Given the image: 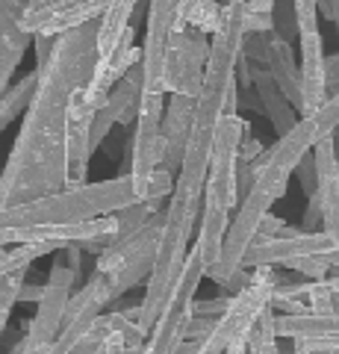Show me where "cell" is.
I'll use <instances>...</instances> for the list:
<instances>
[{
    "label": "cell",
    "instance_id": "obj_1",
    "mask_svg": "<svg viewBox=\"0 0 339 354\" xmlns=\"http://www.w3.org/2000/svg\"><path fill=\"white\" fill-rule=\"evenodd\" d=\"M245 3L248 0H227V3H222V24H218V32L213 36V50L204 71V88L198 95V109H195V124L183 153V169L177 174V183H174V192L166 207V227H162L157 266L154 274L148 278L145 298H142V330L148 337L159 322V316L166 313L174 286L183 278L186 257L192 251L189 236L204 207L215 127L224 115L227 92L236 83V65L242 59Z\"/></svg>",
    "mask_w": 339,
    "mask_h": 354
},
{
    "label": "cell",
    "instance_id": "obj_2",
    "mask_svg": "<svg viewBox=\"0 0 339 354\" xmlns=\"http://www.w3.org/2000/svg\"><path fill=\"white\" fill-rule=\"evenodd\" d=\"M101 21L53 39V53L36 65L39 83L18 139L0 174V209L65 189L68 183V109L74 88L92 80Z\"/></svg>",
    "mask_w": 339,
    "mask_h": 354
},
{
    "label": "cell",
    "instance_id": "obj_3",
    "mask_svg": "<svg viewBox=\"0 0 339 354\" xmlns=\"http://www.w3.org/2000/svg\"><path fill=\"white\" fill-rule=\"evenodd\" d=\"M316 142H322V139H319V133H316L313 118L304 115L298 124H295V130H289L287 136H280L275 145L266 148V153L254 162V171H257L254 189L239 201V213L231 221V230H227L222 260H218L213 269H206V278L222 286V292L239 295L251 283V269L242 266L245 254L254 245L262 218L271 213L275 201H280V198L287 195L289 177L298 169V162L316 148Z\"/></svg>",
    "mask_w": 339,
    "mask_h": 354
},
{
    "label": "cell",
    "instance_id": "obj_4",
    "mask_svg": "<svg viewBox=\"0 0 339 354\" xmlns=\"http://www.w3.org/2000/svg\"><path fill=\"white\" fill-rule=\"evenodd\" d=\"M130 204H142L133 177L118 174L101 183L65 186L59 192L32 198L27 204L0 209V230H30L48 225H74L101 216H113Z\"/></svg>",
    "mask_w": 339,
    "mask_h": 354
},
{
    "label": "cell",
    "instance_id": "obj_5",
    "mask_svg": "<svg viewBox=\"0 0 339 354\" xmlns=\"http://www.w3.org/2000/svg\"><path fill=\"white\" fill-rule=\"evenodd\" d=\"M162 227H166V209H159V213L151 216L130 239L106 248L104 254H97L95 272H101L106 278L113 301L122 298L127 290H133L136 283H142V281L148 283V278L154 274Z\"/></svg>",
    "mask_w": 339,
    "mask_h": 354
},
{
    "label": "cell",
    "instance_id": "obj_6",
    "mask_svg": "<svg viewBox=\"0 0 339 354\" xmlns=\"http://www.w3.org/2000/svg\"><path fill=\"white\" fill-rule=\"evenodd\" d=\"M278 283H280L278 266H257V269H251V283L239 295H233L231 307L215 322L213 334L201 342L198 354H224L233 342L245 339L251 334V328L260 322V316L271 307Z\"/></svg>",
    "mask_w": 339,
    "mask_h": 354
},
{
    "label": "cell",
    "instance_id": "obj_7",
    "mask_svg": "<svg viewBox=\"0 0 339 354\" xmlns=\"http://www.w3.org/2000/svg\"><path fill=\"white\" fill-rule=\"evenodd\" d=\"M206 278L204 274V260L198 251H189L183 266V278L174 286L171 301L166 307V313L159 316V322L151 330V337L145 342V354H177V348L189 337V325L195 319V292H198V283Z\"/></svg>",
    "mask_w": 339,
    "mask_h": 354
},
{
    "label": "cell",
    "instance_id": "obj_8",
    "mask_svg": "<svg viewBox=\"0 0 339 354\" xmlns=\"http://www.w3.org/2000/svg\"><path fill=\"white\" fill-rule=\"evenodd\" d=\"M65 248V245H62ZM57 251L50 266V278L45 283V295L39 301L36 316L30 319V328L27 334L21 337L24 339V354H50L53 342H57L59 330H62V316H65V307L71 301V290L77 283L80 272L71 269L68 260H65V251Z\"/></svg>",
    "mask_w": 339,
    "mask_h": 354
},
{
    "label": "cell",
    "instance_id": "obj_9",
    "mask_svg": "<svg viewBox=\"0 0 339 354\" xmlns=\"http://www.w3.org/2000/svg\"><path fill=\"white\" fill-rule=\"evenodd\" d=\"M210 50H213V39L201 30L183 27L180 32H171L166 74H162L166 95L198 97L204 88V71H206Z\"/></svg>",
    "mask_w": 339,
    "mask_h": 354
},
{
    "label": "cell",
    "instance_id": "obj_10",
    "mask_svg": "<svg viewBox=\"0 0 339 354\" xmlns=\"http://www.w3.org/2000/svg\"><path fill=\"white\" fill-rule=\"evenodd\" d=\"M109 0H50L45 6H27L21 12V30L30 36H62L83 24L101 21Z\"/></svg>",
    "mask_w": 339,
    "mask_h": 354
},
{
    "label": "cell",
    "instance_id": "obj_11",
    "mask_svg": "<svg viewBox=\"0 0 339 354\" xmlns=\"http://www.w3.org/2000/svg\"><path fill=\"white\" fill-rule=\"evenodd\" d=\"M339 248L333 236L325 230L319 234H298V236H278V239H254L248 248L242 266L245 269H257V266H287L289 260L298 257H316V254H331Z\"/></svg>",
    "mask_w": 339,
    "mask_h": 354
},
{
    "label": "cell",
    "instance_id": "obj_12",
    "mask_svg": "<svg viewBox=\"0 0 339 354\" xmlns=\"http://www.w3.org/2000/svg\"><path fill=\"white\" fill-rule=\"evenodd\" d=\"M171 32H174L171 0H151L148 3L145 48H142V68H145V88L148 92H166V88H162V74H166Z\"/></svg>",
    "mask_w": 339,
    "mask_h": 354
},
{
    "label": "cell",
    "instance_id": "obj_13",
    "mask_svg": "<svg viewBox=\"0 0 339 354\" xmlns=\"http://www.w3.org/2000/svg\"><path fill=\"white\" fill-rule=\"evenodd\" d=\"M301 41V92H304V115H313L327 104V71H325V41H322V30H307L298 32Z\"/></svg>",
    "mask_w": 339,
    "mask_h": 354
},
{
    "label": "cell",
    "instance_id": "obj_14",
    "mask_svg": "<svg viewBox=\"0 0 339 354\" xmlns=\"http://www.w3.org/2000/svg\"><path fill=\"white\" fill-rule=\"evenodd\" d=\"M24 9L27 0H0V97L9 92V80L32 41L30 32L18 24Z\"/></svg>",
    "mask_w": 339,
    "mask_h": 354
},
{
    "label": "cell",
    "instance_id": "obj_15",
    "mask_svg": "<svg viewBox=\"0 0 339 354\" xmlns=\"http://www.w3.org/2000/svg\"><path fill=\"white\" fill-rule=\"evenodd\" d=\"M195 109H198V97H186V95H171L166 104V118H162L166 157H162V169L171 171L174 177L183 169V153L195 124Z\"/></svg>",
    "mask_w": 339,
    "mask_h": 354
},
{
    "label": "cell",
    "instance_id": "obj_16",
    "mask_svg": "<svg viewBox=\"0 0 339 354\" xmlns=\"http://www.w3.org/2000/svg\"><path fill=\"white\" fill-rule=\"evenodd\" d=\"M313 157H316V171H319L316 195L322 201V230L339 242V160H336L333 136L316 142Z\"/></svg>",
    "mask_w": 339,
    "mask_h": 354
},
{
    "label": "cell",
    "instance_id": "obj_17",
    "mask_svg": "<svg viewBox=\"0 0 339 354\" xmlns=\"http://www.w3.org/2000/svg\"><path fill=\"white\" fill-rule=\"evenodd\" d=\"M254 92L260 97L262 113H266V118L271 121V127H275L278 139L287 136L289 130H295V124L301 121V113L289 104V97L280 92V86L275 83V77L269 74V68L254 65Z\"/></svg>",
    "mask_w": 339,
    "mask_h": 354
},
{
    "label": "cell",
    "instance_id": "obj_18",
    "mask_svg": "<svg viewBox=\"0 0 339 354\" xmlns=\"http://www.w3.org/2000/svg\"><path fill=\"white\" fill-rule=\"evenodd\" d=\"M269 74L275 77L280 92L289 97V104L304 109V92H301V68L295 62V50L287 39H280L278 32H271V50H269Z\"/></svg>",
    "mask_w": 339,
    "mask_h": 354
},
{
    "label": "cell",
    "instance_id": "obj_19",
    "mask_svg": "<svg viewBox=\"0 0 339 354\" xmlns=\"http://www.w3.org/2000/svg\"><path fill=\"white\" fill-rule=\"evenodd\" d=\"M136 32H133V27H130L127 32H124V39L118 41V48L109 53V57H104V59H97V65H95V74H92V80H89V86L92 88H104V92H113V83H122V77L133 68L136 62H142V48H136Z\"/></svg>",
    "mask_w": 339,
    "mask_h": 354
},
{
    "label": "cell",
    "instance_id": "obj_20",
    "mask_svg": "<svg viewBox=\"0 0 339 354\" xmlns=\"http://www.w3.org/2000/svg\"><path fill=\"white\" fill-rule=\"evenodd\" d=\"M339 334V316L327 313H278V337L280 339H310Z\"/></svg>",
    "mask_w": 339,
    "mask_h": 354
},
{
    "label": "cell",
    "instance_id": "obj_21",
    "mask_svg": "<svg viewBox=\"0 0 339 354\" xmlns=\"http://www.w3.org/2000/svg\"><path fill=\"white\" fill-rule=\"evenodd\" d=\"M136 3L139 0H109V9L101 18V30H97V59L109 57L118 41L124 39V32L133 27V12H136Z\"/></svg>",
    "mask_w": 339,
    "mask_h": 354
},
{
    "label": "cell",
    "instance_id": "obj_22",
    "mask_svg": "<svg viewBox=\"0 0 339 354\" xmlns=\"http://www.w3.org/2000/svg\"><path fill=\"white\" fill-rule=\"evenodd\" d=\"M36 83H39V71L32 68L27 77H21L18 83L9 86V92L0 97V136H3V130L12 124L21 113H27L32 92H36Z\"/></svg>",
    "mask_w": 339,
    "mask_h": 354
},
{
    "label": "cell",
    "instance_id": "obj_23",
    "mask_svg": "<svg viewBox=\"0 0 339 354\" xmlns=\"http://www.w3.org/2000/svg\"><path fill=\"white\" fill-rule=\"evenodd\" d=\"M278 339V310L269 307L248 334V354H280Z\"/></svg>",
    "mask_w": 339,
    "mask_h": 354
},
{
    "label": "cell",
    "instance_id": "obj_24",
    "mask_svg": "<svg viewBox=\"0 0 339 354\" xmlns=\"http://www.w3.org/2000/svg\"><path fill=\"white\" fill-rule=\"evenodd\" d=\"M27 269L30 266H21V269L9 272L6 278H0V334L6 330V322H9V313H12V307L21 304V286H24L27 281Z\"/></svg>",
    "mask_w": 339,
    "mask_h": 354
},
{
    "label": "cell",
    "instance_id": "obj_25",
    "mask_svg": "<svg viewBox=\"0 0 339 354\" xmlns=\"http://www.w3.org/2000/svg\"><path fill=\"white\" fill-rule=\"evenodd\" d=\"M307 304L313 313L339 316V290L331 281H307Z\"/></svg>",
    "mask_w": 339,
    "mask_h": 354
},
{
    "label": "cell",
    "instance_id": "obj_26",
    "mask_svg": "<svg viewBox=\"0 0 339 354\" xmlns=\"http://www.w3.org/2000/svg\"><path fill=\"white\" fill-rule=\"evenodd\" d=\"M186 24L206 32V36L213 39L218 32V24H222V3H218V0H195V6H192Z\"/></svg>",
    "mask_w": 339,
    "mask_h": 354
},
{
    "label": "cell",
    "instance_id": "obj_27",
    "mask_svg": "<svg viewBox=\"0 0 339 354\" xmlns=\"http://www.w3.org/2000/svg\"><path fill=\"white\" fill-rule=\"evenodd\" d=\"M245 32H275V0H248Z\"/></svg>",
    "mask_w": 339,
    "mask_h": 354
},
{
    "label": "cell",
    "instance_id": "obj_28",
    "mask_svg": "<svg viewBox=\"0 0 339 354\" xmlns=\"http://www.w3.org/2000/svg\"><path fill=\"white\" fill-rule=\"evenodd\" d=\"M269 50H271V32H245L242 39L245 59L260 65V68H269Z\"/></svg>",
    "mask_w": 339,
    "mask_h": 354
},
{
    "label": "cell",
    "instance_id": "obj_29",
    "mask_svg": "<svg viewBox=\"0 0 339 354\" xmlns=\"http://www.w3.org/2000/svg\"><path fill=\"white\" fill-rule=\"evenodd\" d=\"M313 124H316V133H319V139L331 136V133L339 127V92L327 97V104L319 109V113H313Z\"/></svg>",
    "mask_w": 339,
    "mask_h": 354
},
{
    "label": "cell",
    "instance_id": "obj_30",
    "mask_svg": "<svg viewBox=\"0 0 339 354\" xmlns=\"http://www.w3.org/2000/svg\"><path fill=\"white\" fill-rule=\"evenodd\" d=\"M275 32L280 39L298 36V21H295V3L292 0H275Z\"/></svg>",
    "mask_w": 339,
    "mask_h": 354
},
{
    "label": "cell",
    "instance_id": "obj_31",
    "mask_svg": "<svg viewBox=\"0 0 339 354\" xmlns=\"http://www.w3.org/2000/svg\"><path fill=\"white\" fill-rule=\"evenodd\" d=\"M295 354H339V334L310 337V339H292Z\"/></svg>",
    "mask_w": 339,
    "mask_h": 354
},
{
    "label": "cell",
    "instance_id": "obj_32",
    "mask_svg": "<svg viewBox=\"0 0 339 354\" xmlns=\"http://www.w3.org/2000/svg\"><path fill=\"white\" fill-rule=\"evenodd\" d=\"M295 3V21H298V32L319 30V0H292Z\"/></svg>",
    "mask_w": 339,
    "mask_h": 354
},
{
    "label": "cell",
    "instance_id": "obj_33",
    "mask_svg": "<svg viewBox=\"0 0 339 354\" xmlns=\"http://www.w3.org/2000/svg\"><path fill=\"white\" fill-rule=\"evenodd\" d=\"M298 180H301V189H304V195H316V189H319V171H316V157H313V151L304 157L301 162H298Z\"/></svg>",
    "mask_w": 339,
    "mask_h": 354
},
{
    "label": "cell",
    "instance_id": "obj_34",
    "mask_svg": "<svg viewBox=\"0 0 339 354\" xmlns=\"http://www.w3.org/2000/svg\"><path fill=\"white\" fill-rule=\"evenodd\" d=\"M233 301V295H218V298H210V301H195V313H201V316H213V319H222L224 316V310L231 307Z\"/></svg>",
    "mask_w": 339,
    "mask_h": 354
},
{
    "label": "cell",
    "instance_id": "obj_35",
    "mask_svg": "<svg viewBox=\"0 0 339 354\" xmlns=\"http://www.w3.org/2000/svg\"><path fill=\"white\" fill-rule=\"evenodd\" d=\"M215 322L218 319H213V316H201V313H195V319H192V325H189V337L186 339H206L215 330Z\"/></svg>",
    "mask_w": 339,
    "mask_h": 354
},
{
    "label": "cell",
    "instance_id": "obj_36",
    "mask_svg": "<svg viewBox=\"0 0 339 354\" xmlns=\"http://www.w3.org/2000/svg\"><path fill=\"white\" fill-rule=\"evenodd\" d=\"M262 153H266V145L260 139L251 136V130L242 136V145H239V160H248V162H257Z\"/></svg>",
    "mask_w": 339,
    "mask_h": 354
},
{
    "label": "cell",
    "instance_id": "obj_37",
    "mask_svg": "<svg viewBox=\"0 0 339 354\" xmlns=\"http://www.w3.org/2000/svg\"><path fill=\"white\" fill-rule=\"evenodd\" d=\"M106 354H145V346H127L124 337H109L106 339V346H104Z\"/></svg>",
    "mask_w": 339,
    "mask_h": 354
},
{
    "label": "cell",
    "instance_id": "obj_38",
    "mask_svg": "<svg viewBox=\"0 0 339 354\" xmlns=\"http://www.w3.org/2000/svg\"><path fill=\"white\" fill-rule=\"evenodd\" d=\"M62 251H65V260H68L71 269L80 272V260H83V245H80V242H68Z\"/></svg>",
    "mask_w": 339,
    "mask_h": 354
},
{
    "label": "cell",
    "instance_id": "obj_39",
    "mask_svg": "<svg viewBox=\"0 0 339 354\" xmlns=\"http://www.w3.org/2000/svg\"><path fill=\"white\" fill-rule=\"evenodd\" d=\"M41 295H45V286H32V283H24V286H21V301H41Z\"/></svg>",
    "mask_w": 339,
    "mask_h": 354
},
{
    "label": "cell",
    "instance_id": "obj_40",
    "mask_svg": "<svg viewBox=\"0 0 339 354\" xmlns=\"http://www.w3.org/2000/svg\"><path fill=\"white\" fill-rule=\"evenodd\" d=\"M224 354H248V337H245V339H239V342H233V346L227 348Z\"/></svg>",
    "mask_w": 339,
    "mask_h": 354
},
{
    "label": "cell",
    "instance_id": "obj_41",
    "mask_svg": "<svg viewBox=\"0 0 339 354\" xmlns=\"http://www.w3.org/2000/svg\"><path fill=\"white\" fill-rule=\"evenodd\" d=\"M331 21L336 24V36H339V0H331Z\"/></svg>",
    "mask_w": 339,
    "mask_h": 354
},
{
    "label": "cell",
    "instance_id": "obj_42",
    "mask_svg": "<svg viewBox=\"0 0 339 354\" xmlns=\"http://www.w3.org/2000/svg\"><path fill=\"white\" fill-rule=\"evenodd\" d=\"M325 257H327V263H331V266H333V269L339 272V248H333L331 254H325Z\"/></svg>",
    "mask_w": 339,
    "mask_h": 354
},
{
    "label": "cell",
    "instance_id": "obj_43",
    "mask_svg": "<svg viewBox=\"0 0 339 354\" xmlns=\"http://www.w3.org/2000/svg\"><path fill=\"white\" fill-rule=\"evenodd\" d=\"M9 354H24V339H18L15 346H12V351H9Z\"/></svg>",
    "mask_w": 339,
    "mask_h": 354
},
{
    "label": "cell",
    "instance_id": "obj_44",
    "mask_svg": "<svg viewBox=\"0 0 339 354\" xmlns=\"http://www.w3.org/2000/svg\"><path fill=\"white\" fill-rule=\"evenodd\" d=\"M331 136H333V145H336V160H339V127L331 133Z\"/></svg>",
    "mask_w": 339,
    "mask_h": 354
},
{
    "label": "cell",
    "instance_id": "obj_45",
    "mask_svg": "<svg viewBox=\"0 0 339 354\" xmlns=\"http://www.w3.org/2000/svg\"><path fill=\"white\" fill-rule=\"evenodd\" d=\"M45 3H50V0H27V6H45Z\"/></svg>",
    "mask_w": 339,
    "mask_h": 354
},
{
    "label": "cell",
    "instance_id": "obj_46",
    "mask_svg": "<svg viewBox=\"0 0 339 354\" xmlns=\"http://www.w3.org/2000/svg\"><path fill=\"white\" fill-rule=\"evenodd\" d=\"M180 6V0H171V9H177Z\"/></svg>",
    "mask_w": 339,
    "mask_h": 354
},
{
    "label": "cell",
    "instance_id": "obj_47",
    "mask_svg": "<svg viewBox=\"0 0 339 354\" xmlns=\"http://www.w3.org/2000/svg\"><path fill=\"white\" fill-rule=\"evenodd\" d=\"M224 3H227V0H224Z\"/></svg>",
    "mask_w": 339,
    "mask_h": 354
}]
</instances>
